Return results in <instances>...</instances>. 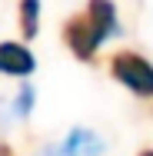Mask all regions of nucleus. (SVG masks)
<instances>
[{
  "label": "nucleus",
  "instance_id": "obj_1",
  "mask_svg": "<svg viewBox=\"0 0 153 156\" xmlns=\"http://www.w3.org/2000/svg\"><path fill=\"white\" fill-rule=\"evenodd\" d=\"M110 73H113V80L123 83L133 96H143V100L153 96V63L147 60V57H140V53H133V50H120V53H113V60H110Z\"/></svg>",
  "mask_w": 153,
  "mask_h": 156
},
{
  "label": "nucleus",
  "instance_id": "obj_2",
  "mask_svg": "<svg viewBox=\"0 0 153 156\" xmlns=\"http://www.w3.org/2000/svg\"><path fill=\"white\" fill-rule=\"evenodd\" d=\"M103 40H110V37L100 30V23L93 20L87 10H83V13H73V17L63 23V43L70 47V53H73L77 60H83V63L97 57V50H100Z\"/></svg>",
  "mask_w": 153,
  "mask_h": 156
},
{
  "label": "nucleus",
  "instance_id": "obj_3",
  "mask_svg": "<svg viewBox=\"0 0 153 156\" xmlns=\"http://www.w3.org/2000/svg\"><path fill=\"white\" fill-rule=\"evenodd\" d=\"M33 70H37V60L24 43H13V40L0 43V73L3 76H30Z\"/></svg>",
  "mask_w": 153,
  "mask_h": 156
},
{
  "label": "nucleus",
  "instance_id": "obj_4",
  "mask_svg": "<svg viewBox=\"0 0 153 156\" xmlns=\"http://www.w3.org/2000/svg\"><path fill=\"white\" fill-rule=\"evenodd\" d=\"M100 153H103V143L97 140V133L83 129V126L70 129V136L60 146V156H100Z\"/></svg>",
  "mask_w": 153,
  "mask_h": 156
},
{
  "label": "nucleus",
  "instance_id": "obj_5",
  "mask_svg": "<svg viewBox=\"0 0 153 156\" xmlns=\"http://www.w3.org/2000/svg\"><path fill=\"white\" fill-rule=\"evenodd\" d=\"M87 13L100 23V30L107 33V37L120 33V20H117V7H113V0H90V3H87Z\"/></svg>",
  "mask_w": 153,
  "mask_h": 156
},
{
  "label": "nucleus",
  "instance_id": "obj_6",
  "mask_svg": "<svg viewBox=\"0 0 153 156\" xmlns=\"http://www.w3.org/2000/svg\"><path fill=\"white\" fill-rule=\"evenodd\" d=\"M20 33L27 40L40 33V0H20Z\"/></svg>",
  "mask_w": 153,
  "mask_h": 156
},
{
  "label": "nucleus",
  "instance_id": "obj_7",
  "mask_svg": "<svg viewBox=\"0 0 153 156\" xmlns=\"http://www.w3.org/2000/svg\"><path fill=\"white\" fill-rule=\"evenodd\" d=\"M30 110H33V87H30V83H24V87H20V93H17V100H13V113L24 120Z\"/></svg>",
  "mask_w": 153,
  "mask_h": 156
},
{
  "label": "nucleus",
  "instance_id": "obj_8",
  "mask_svg": "<svg viewBox=\"0 0 153 156\" xmlns=\"http://www.w3.org/2000/svg\"><path fill=\"white\" fill-rule=\"evenodd\" d=\"M0 156H17V153H13V150H10L7 143H0Z\"/></svg>",
  "mask_w": 153,
  "mask_h": 156
},
{
  "label": "nucleus",
  "instance_id": "obj_9",
  "mask_svg": "<svg viewBox=\"0 0 153 156\" xmlns=\"http://www.w3.org/2000/svg\"><path fill=\"white\" fill-rule=\"evenodd\" d=\"M137 156H153V150H143V153H137Z\"/></svg>",
  "mask_w": 153,
  "mask_h": 156
}]
</instances>
